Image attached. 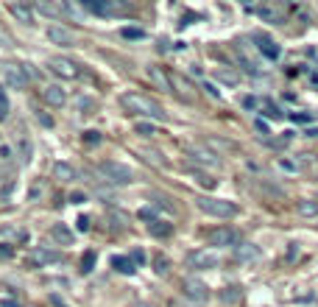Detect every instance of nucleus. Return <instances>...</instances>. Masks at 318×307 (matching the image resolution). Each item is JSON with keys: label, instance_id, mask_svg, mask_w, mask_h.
I'll use <instances>...</instances> for the list:
<instances>
[{"label": "nucleus", "instance_id": "35", "mask_svg": "<svg viewBox=\"0 0 318 307\" xmlns=\"http://www.w3.org/2000/svg\"><path fill=\"white\" fill-rule=\"evenodd\" d=\"M84 140H87L90 145H98V143H101V134H98V131H87V134H84Z\"/></svg>", "mask_w": 318, "mask_h": 307}, {"label": "nucleus", "instance_id": "5", "mask_svg": "<svg viewBox=\"0 0 318 307\" xmlns=\"http://www.w3.org/2000/svg\"><path fill=\"white\" fill-rule=\"evenodd\" d=\"M190 265H193L195 271H209V268H218V262H221V251L215 249H201L195 251V254H190Z\"/></svg>", "mask_w": 318, "mask_h": 307}, {"label": "nucleus", "instance_id": "21", "mask_svg": "<svg viewBox=\"0 0 318 307\" xmlns=\"http://www.w3.org/2000/svg\"><path fill=\"white\" fill-rule=\"evenodd\" d=\"M190 154H193V160L201 162V165H218V157L212 151H207V148H190Z\"/></svg>", "mask_w": 318, "mask_h": 307}, {"label": "nucleus", "instance_id": "13", "mask_svg": "<svg viewBox=\"0 0 318 307\" xmlns=\"http://www.w3.org/2000/svg\"><path fill=\"white\" fill-rule=\"evenodd\" d=\"M209 243H212V246H235V243H238V235H235L232 229H215V232L209 235Z\"/></svg>", "mask_w": 318, "mask_h": 307}, {"label": "nucleus", "instance_id": "29", "mask_svg": "<svg viewBox=\"0 0 318 307\" xmlns=\"http://www.w3.org/2000/svg\"><path fill=\"white\" fill-rule=\"evenodd\" d=\"M76 106L81 109V114H92V109H95V101H92V98H79V101H76Z\"/></svg>", "mask_w": 318, "mask_h": 307}, {"label": "nucleus", "instance_id": "39", "mask_svg": "<svg viewBox=\"0 0 318 307\" xmlns=\"http://www.w3.org/2000/svg\"><path fill=\"white\" fill-rule=\"evenodd\" d=\"M70 201H73V204H81V201H87V195L84 193H70Z\"/></svg>", "mask_w": 318, "mask_h": 307}, {"label": "nucleus", "instance_id": "28", "mask_svg": "<svg viewBox=\"0 0 318 307\" xmlns=\"http://www.w3.org/2000/svg\"><path fill=\"white\" fill-rule=\"evenodd\" d=\"M92 265H95V251H87V254L81 257V271L90 274V271H92Z\"/></svg>", "mask_w": 318, "mask_h": 307}, {"label": "nucleus", "instance_id": "27", "mask_svg": "<svg viewBox=\"0 0 318 307\" xmlns=\"http://www.w3.org/2000/svg\"><path fill=\"white\" fill-rule=\"evenodd\" d=\"M299 212H302V215H318V201H302V204H299Z\"/></svg>", "mask_w": 318, "mask_h": 307}, {"label": "nucleus", "instance_id": "1", "mask_svg": "<svg viewBox=\"0 0 318 307\" xmlns=\"http://www.w3.org/2000/svg\"><path fill=\"white\" fill-rule=\"evenodd\" d=\"M120 103L126 106V112H128V114H143V117L159 120V123H165V120H168L165 109H162L157 101H151V98H145V95H140V92H128V95H123Z\"/></svg>", "mask_w": 318, "mask_h": 307}, {"label": "nucleus", "instance_id": "7", "mask_svg": "<svg viewBox=\"0 0 318 307\" xmlns=\"http://www.w3.org/2000/svg\"><path fill=\"white\" fill-rule=\"evenodd\" d=\"M3 73H6V84L12 90H25L28 87V67L25 65H9Z\"/></svg>", "mask_w": 318, "mask_h": 307}, {"label": "nucleus", "instance_id": "4", "mask_svg": "<svg viewBox=\"0 0 318 307\" xmlns=\"http://www.w3.org/2000/svg\"><path fill=\"white\" fill-rule=\"evenodd\" d=\"M87 9L95 12V14H101V17H117V14L131 12L128 0H92V3H87Z\"/></svg>", "mask_w": 318, "mask_h": 307}, {"label": "nucleus", "instance_id": "16", "mask_svg": "<svg viewBox=\"0 0 318 307\" xmlns=\"http://www.w3.org/2000/svg\"><path fill=\"white\" fill-rule=\"evenodd\" d=\"M235 257H238L240 262H254L260 257V249H257L254 243H240L238 249H235Z\"/></svg>", "mask_w": 318, "mask_h": 307}, {"label": "nucleus", "instance_id": "36", "mask_svg": "<svg viewBox=\"0 0 318 307\" xmlns=\"http://www.w3.org/2000/svg\"><path fill=\"white\" fill-rule=\"evenodd\" d=\"M76 226H79V232H90V218L81 215L79 221H76Z\"/></svg>", "mask_w": 318, "mask_h": 307}, {"label": "nucleus", "instance_id": "23", "mask_svg": "<svg viewBox=\"0 0 318 307\" xmlns=\"http://www.w3.org/2000/svg\"><path fill=\"white\" fill-rule=\"evenodd\" d=\"M257 14H260L265 23H279V20H282V12H279L276 6H260V9H257Z\"/></svg>", "mask_w": 318, "mask_h": 307}, {"label": "nucleus", "instance_id": "37", "mask_svg": "<svg viewBox=\"0 0 318 307\" xmlns=\"http://www.w3.org/2000/svg\"><path fill=\"white\" fill-rule=\"evenodd\" d=\"M123 36H126V39H140L143 31H137V28H123Z\"/></svg>", "mask_w": 318, "mask_h": 307}, {"label": "nucleus", "instance_id": "25", "mask_svg": "<svg viewBox=\"0 0 318 307\" xmlns=\"http://www.w3.org/2000/svg\"><path fill=\"white\" fill-rule=\"evenodd\" d=\"M112 265H114L120 274H134V260H128V257H114Z\"/></svg>", "mask_w": 318, "mask_h": 307}, {"label": "nucleus", "instance_id": "30", "mask_svg": "<svg viewBox=\"0 0 318 307\" xmlns=\"http://www.w3.org/2000/svg\"><path fill=\"white\" fill-rule=\"evenodd\" d=\"M143 160H145V162H154V165H165V160L159 157V151H143Z\"/></svg>", "mask_w": 318, "mask_h": 307}, {"label": "nucleus", "instance_id": "19", "mask_svg": "<svg viewBox=\"0 0 318 307\" xmlns=\"http://www.w3.org/2000/svg\"><path fill=\"white\" fill-rule=\"evenodd\" d=\"M34 9L39 14H48V17H62L64 14V3H42L39 0V3H34Z\"/></svg>", "mask_w": 318, "mask_h": 307}, {"label": "nucleus", "instance_id": "41", "mask_svg": "<svg viewBox=\"0 0 318 307\" xmlns=\"http://www.w3.org/2000/svg\"><path fill=\"white\" fill-rule=\"evenodd\" d=\"M0 307H17V302H12V299H3V302H0Z\"/></svg>", "mask_w": 318, "mask_h": 307}, {"label": "nucleus", "instance_id": "43", "mask_svg": "<svg viewBox=\"0 0 318 307\" xmlns=\"http://www.w3.org/2000/svg\"><path fill=\"white\" fill-rule=\"evenodd\" d=\"M307 134H310V137H318V129H310V131H307Z\"/></svg>", "mask_w": 318, "mask_h": 307}, {"label": "nucleus", "instance_id": "17", "mask_svg": "<svg viewBox=\"0 0 318 307\" xmlns=\"http://www.w3.org/2000/svg\"><path fill=\"white\" fill-rule=\"evenodd\" d=\"M173 232V224H168V221H154L151 218V224H148V235L151 238H168Z\"/></svg>", "mask_w": 318, "mask_h": 307}, {"label": "nucleus", "instance_id": "24", "mask_svg": "<svg viewBox=\"0 0 318 307\" xmlns=\"http://www.w3.org/2000/svg\"><path fill=\"white\" fill-rule=\"evenodd\" d=\"M171 84H173V90L179 92L182 98H193V87H190L182 76H171Z\"/></svg>", "mask_w": 318, "mask_h": 307}, {"label": "nucleus", "instance_id": "15", "mask_svg": "<svg viewBox=\"0 0 318 307\" xmlns=\"http://www.w3.org/2000/svg\"><path fill=\"white\" fill-rule=\"evenodd\" d=\"M257 48H260V53L265 59H279V45L273 42V39H268V36H257Z\"/></svg>", "mask_w": 318, "mask_h": 307}, {"label": "nucleus", "instance_id": "38", "mask_svg": "<svg viewBox=\"0 0 318 307\" xmlns=\"http://www.w3.org/2000/svg\"><path fill=\"white\" fill-rule=\"evenodd\" d=\"M204 90H207V95H212V98H221V90H215V84H209V81H207Z\"/></svg>", "mask_w": 318, "mask_h": 307}, {"label": "nucleus", "instance_id": "9", "mask_svg": "<svg viewBox=\"0 0 318 307\" xmlns=\"http://www.w3.org/2000/svg\"><path fill=\"white\" fill-rule=\"evenodd\" d=\"M62 260V254L59 251H48V249H34L28 254V265H34V268H42V265H50V262H59Z\"/></svg>", "mask_w": 318, "mask_h": 307}, {"label": "nucleus", "instance_id": "2", "mask_svg": "<svg viewBox=\"0 0 318 307\" xmlns=\"http://www.w3.org/2000/svg\"><path fill=\"white\" fill-rule=\"evenodd\" d=\"M195 204L201 212L212 218H235L238 215V207L232 204V201H223V198H212V195H198L195 198Z\"/></svg>", "mask_w": 318, "mask_h": 307}, {"label": "nucleus", "instance_id": "8", "mask_svg": "<svg viewBox=\"0 0 318 307\" xmlns=\"http://www.w3.org/2000/svg\"><path fill=\"white\" fill-rule=\"evenodd\" d=\"M184 299L187 302H193V305H204L209 293H207V285L204 282H195V279H184Z\"/></svg>", "mask_w": 318, "mask_h": 307}, {"label": "nucleus", "instance_id": "6", "mask_svg": "<svg viewBox=\"0 0 318 307\" xmlns=\"http://www.w3.org/2000/svg\"><path fill=\"white\" fill-rule=\"evenodd\" d=\"M48 67L53 70V73H56V76H62V79H79L81 76V67L79 65H76V62H73V59H64V56H56V59H50V62H48Z\"/></svg>", "mask_w": 318, "mask_h": 307}, {"label": "nucleus", "instance_id": "34", "mask_svg": "<svg viewBox=\"0 0 318 307\" xmlns=\"http://www.w3.org/2000/svg\"><path fill=\"white\" fill-rule=\"evenodd\" d=\"M12 254H14V249L9 246V243H0V260H9Z\"/></svg>", "mask_w": 318, "mask_h": 307}, {"label": "nucleus", "instance_id": "22", "mask_svg": "<svg viewBox=\"0 0 318 307\" xmlns=\"http://www.w3.org/2000/svg\"><path fill=\"white\" fill-rule=\"evenodd\" d=\"M50 235H53V240H59V243H64V246H70L73 243V232H70L64 224H56V226L50 229Z\"/></svg>", "mask_w": 318, "mask_h": 307}, {"label": "nucleus", "instance_id": "14", "mask_svg": "<svg viewBox=\"0 0 318 307\" xmlns=\"http://www.w3.org/2000/svg\"><path fill=\"white\" fill-rule=\"evenodd\" d=\"M9 12H12L14 20H20L23 25H31V23H34V12H31L25 3H12V6H9Z\"/></svg>", "mask_w": 318, "mask_h": 307}, {"label": "nucleus", "instance_id": "33", "mask_svg": "<svg viewBox=\"0 0 318 307\" xmlns=\"http://www.w3.org/2000/svg\"><path fill=\"white\" fill-rule=\"evenodd\" d=\"M154 265H157V274H168V257H154Z\"/></svg>", "mask_w": 318, "mask_h": 307}, {"label": "nucleus", "instance_id": "18", "mask_svg": "<svg viewBox=\"0 0 318 307\" xmlns=\"http://www.w3.org/2000/svg\"><path fill=\"white\" fill-rule=\"evenodd\" d=\"M53 176L62 179V182H73V179H79V171H76L70 162H59L56 168H53Z\"/></svg>", "mask_w": 318, "mask_h": 307}, {"label": "nucleus", "instance_id": "12", "mask_svg": "<svg viewBox=\"0 0 318 307\" xmlns=\"http://www.w3.org/2000/svg\"><path fill=\"white\" fill-rule=\"evenodd\" d=\"M42 98H45V101L50 103V106H64V103H67V92L62 90L59 84H50V87H45Z\"/></svg>", "mask_w": 318, "mask_h": 307}, {"label": "nucleus", "instance_id": "40", "mask_svg": "<svg viewBox=\"0 0 318 307\" xmlns=\"http://www.w3.org/2000/svg\"><path fill=\"white\" fill-rule=\"evenodd\" d=\"M131 260H134V262H145V254H143V251L137 249L134 254H131Z\"/></svg>", "mask_w": 318, "mask_h": 307}, {"label": "nucleus", "instance_id": "3", "mask_svg": "<svg viewBox=\"0 0 318 307\" xmlns=\"http://www.w3.org/2000/svg\"><path fill=\"white\" fill-rule=\"evenodd\" d=\"M98 171H101V176L106 179V182H112V184H128L131 179H134V173H131L128 165H120V162H114V160L101 162Z\"/></svg>", "mask_w": 318, "mask_h": 307}, {"label": "nucleus", "instance_id": "20", "mask_svg": "<svg viewBox=\"0 0 318 307\" xmlns=\"http://www.w3.org/2000/svg\"><path fill=\"white\" fill-rule=\"evenodd\" d=\"M215 79L223 81V84H229V87H235V84H240V73L238 70H232V67H218Z\"/></svg>", "mask_w": 318, "mask_h": 307}, {"label": "nucleus", "instance_id": "32", "mask_svg": "<svg viewBox=\"0 0 318 307\" xmlns=\"http://www.w3.org/2000/svg\"><path fill=\"white\" fill-rule=\"evenodd\" d=\"M137 134H143V137H151V134H157V129L151 123H137Z\"/></svg>", "mask_w": 318, "mask_h": 307}, {"label": "nucleus", "instance_id": "26", "mask_svg": "<svg viewBox=\"0 0 318 307\" xmlns=\"http://www.w3.org/2000/svg\"><path fill=\"white\" fill-rule=\"evenodd\" d=\"M9 112H12V103H9V95H6V90L0 87V120H6V117H9Z\"/></svg>", "mask_w": 318, "mask_h": 307}, {"label": "nucleus", "instance_id": "31", "mask_svg": "<svg viewBox=\"0 0 318 307\" xmlns=\"http://www.w3.org/2000/svg\"><path fill=\"white\" fill-rule=\"evenodd\" d=\"M12 157H14V148L0 143V162H12Z\"/></svg>", "mask_w": 318, "mask_h": 307}, {"label": "nucleus", "instance_id": "11", "mask_svg": "<svg viewBox=\"0 0 318 307\" xmlns=\"http://www.w3.org/2000/svg\"><path fill=\"white\" fill-rule=\"evenodd\" d=\"M148 81H151L157 90H162V92H171V87H173L171 76H168L162 67H157V65H151V67H148Z\"/></svg>", "mask_w": 318, "mask_h": 307}, {"label": "nucleus", "instance_id": "42", "mask_svg": "<svg viewBox=\"0 0 318 307\" xmlns=\"http://www.w3.org/2000/svg\"><path fill=\"white\" fill-rule=\"evenodd\" d=\"M243 106H249L251 109V106H257V101H254V98H243Z\"/></svg>", "mask_w": 318, "mask_h": 307}, {"label": "nucleus", "instance_id": "44", "mask_svg": "<svg viewBox=\"0 0 318 307\" xmlns=\"http://www.w3.org/2000/svg\"><path fill=\"white\" fill-rule=\"evenodd\" d=\"M140 307H148V305H140Z\"/></svg>", "mask_w": 318, "mask_h": 307}, {"label": "nucleus", "instance_id": "10", "mask_svg": "<svg viewBox=\"0 0 318 307\" xmlns=\"http://www.w3.org/2000/svg\"><path fill=\"white\" fill-rule=\"evenodd\" d=\"M48 39L56 42V45H73V42H76V34L70 31L67 25H50V28H48Z\"/></svg>", "mask_w": 318, "mask_h": 307}]
</instances>
